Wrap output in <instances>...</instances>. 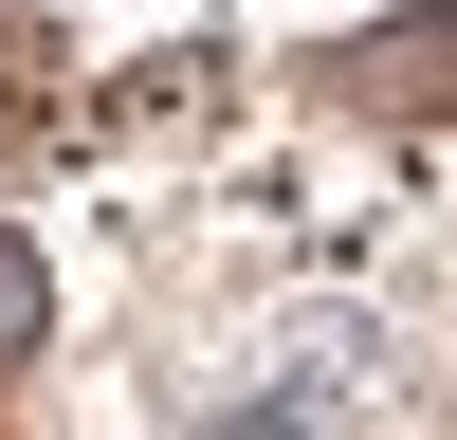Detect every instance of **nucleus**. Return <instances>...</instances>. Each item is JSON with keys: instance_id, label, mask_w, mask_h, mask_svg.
I'll return each instance as SVG.
<instances>
[{"instance_id": "nucleus-1", "label": "nucleus", "mask_w": 457, "mask_h": 440, "mask_svg": "<svg viewBox=\"0 0 457 440\" xmlns=\"http://www.w3.org/2000/svg\"><path fill=\"white\" fill-rule=\"evenodd\" d=\"M439 55H457V19H403V37H385V55H366V92H457V73H439Z\"/></svg>"}, {"instance_id": "nucleus-2", "label": "nucleus", "mask_w": 457, "mask_h": 440, "mask_svg": "<svg viewBox=\"0 0 457 440\" xmlns=\"http://www.w3.org/2000/svg\"><path fill=\"white\" fill-rule=\"evenodd\" d=\"M0 330H19V239H0Z\"/></svg>"}]
</instances>
